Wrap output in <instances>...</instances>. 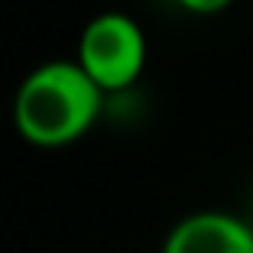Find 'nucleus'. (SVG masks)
Returning a JSON list of instances; mask_svg holds the SVG:
<instances>
[{"mask_svg":"<svg viewBox=\"0 0 253 253\" xmlns=\"http://www.w3.org/2000/svg\"><path fill=\"white\" fill-rule=\"evenodd\" d=\"M104 91L75 59H55L23 78L13 101L16 130L33 146H65L91 130Z\"/></svg>","mask_w":253,"mask_h":253,"instance_id":"1","label":"nucleus"},{"mask_svg":"<svg viewBox=\"0 0 253 253\" xmlns=\"http://www.w3.org/2000/svg\"><path fill=\"white\" fill-rule=\"evenodd\" d=\"M75 62L104 91H124L140 78L146 65L143 26L126 13H101L84 26Z\"/></svg>","mask_w":253,"mask_h":253,"instance_id":"2","label":"nucleus"},{"mask_svg":"<svg viewBox=\"0 0 253 253\" xmlns=\"http://www.w3.org/2000/svg\"><path fill=\"white\" fill-rule=\"evenodd\" d=\"M163 253H253V224L227 211H195L169 231Z\"/></svg>","mask_w":253,"mask_h":253,"instance_id":"3","label":"nucleus"},{"mask_svg":"<svg viewBox=\"0 0 253 253\" xmlns=\"http://www.w3.org/2000/svg\"><path fill=\"white\" fill-rule=\"evenodd\" d=\"M182 10L188 13H198V16H214V13H224V10L231 7L234 0H175Z\"/></svg>","mask_w":253,"mask_h":253,"instance_id":"4","label":"nucleus"}]
</instances>
